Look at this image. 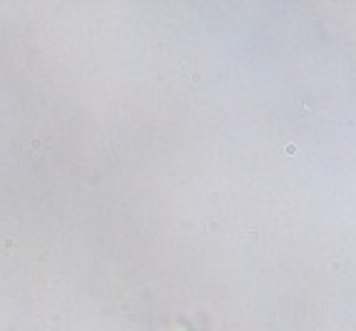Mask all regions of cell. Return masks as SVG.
<instances>
[{"mask_svg": "<svg viewBox=\"0 0 356 331\" xmlns=\"http://www.w3.org/2000/svg\"><path fill=\"white\" fill-rule=\"evenodd\" d=\"M45 152V144L40 142V139H28L25 142V155H30V157H40Z\"/></svg>", "mask_w": 356, "mask_h": 331, "instance_id": "cell-1", "label": "cell"}, {"mask_svg": "<svg viewBox=\"0 0 356 331\" xmlns=\"http://www.w3.org/2000/svg\"><path fill=\"white\" fill-rule=\"evenodd\" d=\"M247 236L256 241V239H259V229H254V227H249V229H247Z\"/></svg>", "mask_w": 356, "mask_h": 331, "instance_id": "cell-2", "label": "cell"}, {"mask_svg": "<svg viewBox=\"0 0 356 331\" xmlns=\"http://www.w3.org/2000/svg\"><path fill=\"white\" fill-rule=\"evenodd\" d=\"M284 152L289 155V157H291V155H296V144H291V142H289V144L284 147Z\"/></svg>", "mask_w": 356, "mask_h": 331, "instance_id": "cell-3", "label": "cell"}, {"mask_svg": "<svg viewBox=\"0 0 356 331\" xmlns=\"http://www.w3.org/2000/svg\"><path fill=\"white\" fill-rule=\"evenodd\" d=\"M331 269H334V271H341L344 264H341V262H331Z\"/></svg>", "mask_w": 356, "mask_h": 331, "instance_id": "cell-4", "label": "cell"}, {"mask_svg": "<svg viewBox=\"0 0 356 331\" xmlns=\"http://www.w3.org/2000/svg\"><path fill=\"white\" fill-rule=\"evenodd\" d=\"M3 247H5V249H13V247H15V241H13V239H5V244H3Z\"/></svg>", "mask_w": 356, "mask_h": 331, "instance_id": "cell-5", "label": "cell"}]
</instances>
